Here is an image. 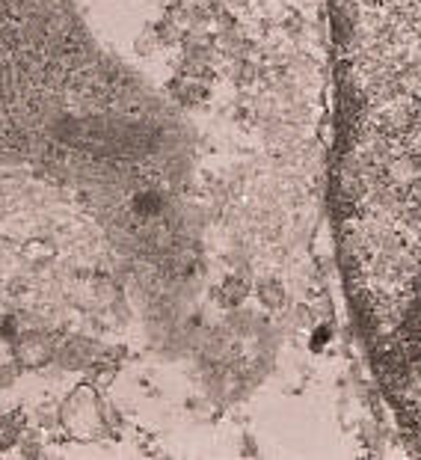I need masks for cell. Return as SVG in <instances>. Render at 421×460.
<instances>
[{"label":"cell","instance_id":"6da1fadb","mask_svg":"<svg viewBox=\"0 0 421 460\" xmlns=\"http://www.w3.org/2000/svg\"><path fill=\"white\" fill-rule=\"evenodd\" d=\"M329 202L359 339L421 452V0H327Z\"/></svg>","mask_w":421,"mask_h":460}]
</instances>
